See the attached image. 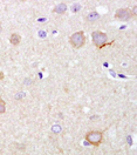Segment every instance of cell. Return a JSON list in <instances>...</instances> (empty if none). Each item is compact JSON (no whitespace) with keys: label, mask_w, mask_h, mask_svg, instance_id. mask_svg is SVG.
I'll return each mask as SVG.
<instances>
[{"label":"cell","mask_w":137,"mask_h":155,"mask_svg":"<svg viewBox=\"0 0 137 155\" xmlns=\"http://www.w3.org/2000/svg\"><path fill=\"white\" fill-rule=\"evenodd\" d=\"M92 39H93V43L97 48H102L107 45V40H108V36L104 32H101V31H95L92 34Z\"/></svg>","instance_id":"obj_1"},{"label":"cell","mask_w":137,"mask_h":155,"mask_svg":"<svg viewBox=\"0 0 137 155\" xmlns=\"http://www.w3.org/2000/svg\"><path fill=\"white\" fill-rule=\"evenodd\" d=\"M69 43H70V45H72L73 47H75V48L82 47L84 45V43H86V35H84V32L79 31V32L74 33L73 35H70Z\"/></svg>","instance_id":"obj_2"},{"label":"cell","mask_w":137,"mask_h":155,"mask_svg":"<svg viewBox=\"0 0 137 155\" xmlns=\"http://www.w3.org/2000/svg\"><path fill=\"white\" fill-rule=\"evenodd\" d=\"M86 140L88 141V144H93V146H98V144H101L102 140H103V135L101 132L92 131L86 134Z\"/></svg>","instance_id":"obj_3"},{"label":"cell","mask_w":137,"mask_h":155,"mask_svg":"<svg viewBox=\"0 0 137 155\" xmlns=\"http://www.w3.org/2000/svg\"><path fill=\"white\" fill-rule=\"evenodd\" d=\"M131 17H132V13H131V10H129V8H120L115 12L116 19H120L123 21L129 20Z\"/></svg>","instance_id":"obj_4"},{"label":"cell","mask_w":137,"mask_h":155,"mask_svg":"<svg viewBox=\"0 0 137 155\" xmlns=\"http://www.w3.org/2000/svg\"><path fill=\"white\" fill-rule=\"evenodd\" d=\"M10 43L12 45H14V46L19 45L21 43V36L19 35V34L13 33L12 35H11V38H10Z\"/></svg>","instance_id":"obj_5"},{"label":"cell","mask_w":137,"mask_h":155,"mask_svg":"<svg viewBox=\"0 0 137 155\" xmlns=\"http://www.w3.org/2000/svg\"><path fill=\"white\" fill-rule=\"evenodd\" d=\"M67 10V5L66 4H59V5H56L55 7H54V10L53 11L55 12V13H59V14H62L64 13Z\"/></svg>","instance_id":"obj_6"},{"label":"cell","mask_w":137,"mask_h":155,"mask_svg":"<svg viewBox=\"0 0 137 155\" xmlns=\"http://www.w3.org/2000/svg\"><path fill=\"white\" fill-rule=\"evenodd\" d=\"M87 19H88L89 21H95V20L100 19V14H98L97 12H92V13H89V14H88Z\"/></svg>","instance_id":"obj_7"},{"label":"cell","mask_w":137,"mask_h":155,"mask_svg":"<svg viewBox=\"0 0 137 155\" xmlns=\"http://www.w3.org/2000/svg\"><path fill=\"white\" fill-rule=\"evenodd\" d=\"M6 111V102L4 100H0V114L5 113Z\"/></svg>","instance_id":"obj_8"},{"label":"cell","mask_w":137,"mask_h":155,"mask_svg":"<svg viewBox=\"0 0 137 155\" xmlns=\"http://www.w3.org/2000/svg\"><path fill=\"white\" fill-rule=\"evenodd\" d=\"M81 10V5L80 4H74L73 6H72V11L73 12H77Z\"/></svg>","instance_id":"obj_9"},{"label":"cell","mask_w":137,"mask_h":155,"mask_svg":"<svg viewBox=\"0 0 137 155\" xmlns=\"http://www.w3.org/2000/svg\"><path fill=\"white\" fill-rule=\"evenodd\" d=\"M60 131H61V127H60L59 125L53 126V132H60Z\"/></svg>","instance_id":"obj_10"},{"label":"cell","mask_w":137,"mask_h":155,"mask_svg":"<svg viewBox=\"0 0 137 155\" xmlns=\"http://www.w3.org/2000/svg\"><path fill=\"white\" fill-rule=\"evenodd\" d=\"M131 13H132V17H136V15H137V6H135V7L132 8Z\"/></svg>","instance_id":"obj_11"},{"label":"cell","mask_w":137,"mask_h":155,"mask_svg":"<svg viewBox=\"0 0 137 155\" xmlns=\"http://www.w3.org/2000/svg\"><path fill=\"white\" fill-rule=\"evenodd\" d=\"M23 96H25V94H23V93H20V94H17V95H15V99L20 100L21 98H23Z\"/></svg>","instance_id":"obj_12"},{"label":"cell","mask_w":137,"mask_h":155,"mask_svg":"<svg viewBox=\"0 0 137 155\" xmlns=\"http://www.w3.org/2000/svg\"><path fill=\"white\" fill-rule=\"evenodd\" d=\"M4 78H5V75H4L2 71H0V80H4Z\"/></svg>","instance_id":"obj_13"},{"label":"cell","mask_w":137,"mask_h":155,"mask_svg":"<svg viewBox=\"0 0 137 155\" xmlns=\"http://www.w3.org/2000/svg\"><path fill=\"white\" fill-rule=\"evenodd\" d=\"M1 31H2V27H1V25H0V33H1Z\"/></svg>","instance_id":"obj_14"}]
</instances>
